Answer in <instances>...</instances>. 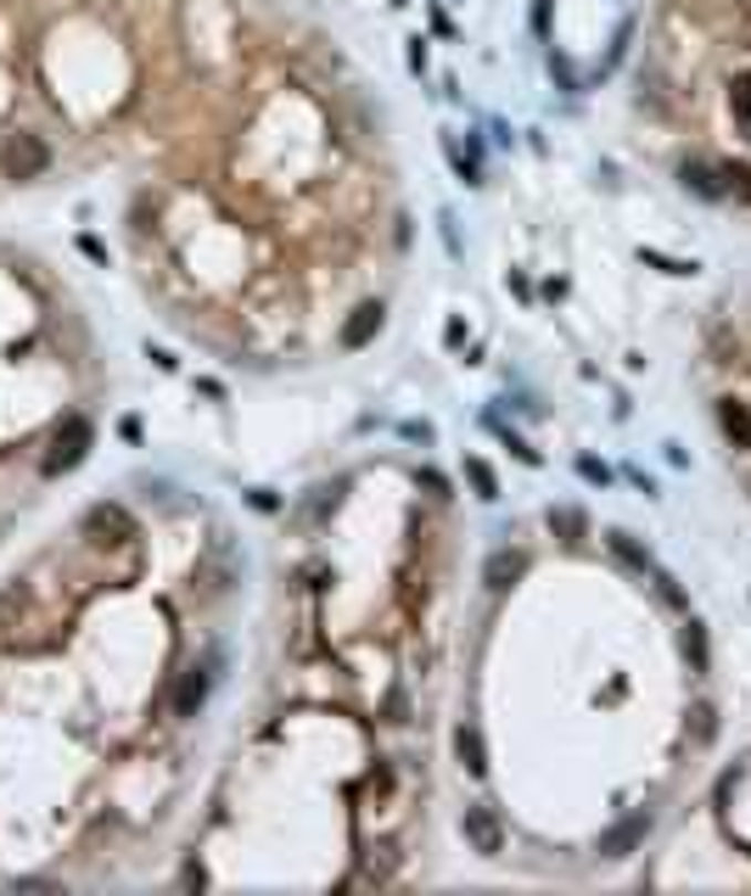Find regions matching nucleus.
Masks as SVG:
<instances>
[{
	"label": "nucleus",
	"instance_id": "obj_14",
	"mask_svg": "<svg viewBox=\"0 0 751 896\" xmlns=\"http://www.w3.org/2000/svg\"><path fill=\"white\" fill-rule=\"evenodd\" d=\"M690 717H696V723H690V740H696V746H707V740L718 734V723H712V706H696Z\"/></svg>",
	"mask_w": 751,
	"mask_h": 896
},
{
	"label": "nucleus",
	"instance_id": "obj_13",
	"mask_svg": "<svg viewBox=\"0 0 751 896\" xmlns=\"http://www.w3.org/2000/svg\"><path fill=\"white\" fill-rule=\"evenodd\" d=\"M679 174H685V186H696L701 197H723V186H718V179H712V168H701V163H685Z\"/></svg>",
	"mask_w": 751,
	"mask_h": 896
},
{
	"label": "nucleus",
	"instance_id": "obj_9",
	"mask_svg": "<svg viewBox=\"0 0 751 896\" xmlns=\"http://www.w3.org/2000/svg\"><path fill=\"white\" fill-rule=\"evenodd\" d=\"M376 331H382V303H365V309H354V320L343 325V347L354 353V347H365Z\"/></svg>",
	"mask_w": 751,
	"mask_h": 896
},
{
	"label": "nucleus",
	"instance_id": "obj_4",
	"mask_svg": "<svg viewBox=\"0 0 751 896\" xmlns=\"http://www.w3.org/2000/svg\"><path fill=\"white\" fill-rule=\"evenodd\" d=\"M85 532H96L102 544H129V538H135V521H129V510H118V504H96V510L85 515Z\"/></svg>",
	"mask_w": 751,
	"mask_h": 896
},
{
	"label": "nucleus",
	"instance_id": "obj_12",
	"mask_svg": "<svg viewBox=\"0 0 751 896\" xmlns=\"http://www.w3.org/2000/svg\"><path fill=\"white\" fill-rule=\"evenodd\" d=\"M466 477H471V488H477V499H499V482H493V471H488V460H466Z\"/></svg>",
	"mask_w": 751,
	"mask_h": 896
},
{
	"label": "nucleus",
	"instance_id": "obj_8",
	"mask_svg": "<svg viewBox=\"0 0 751 896\" xmlns=\"http://www.w3.org/2000/svg\"><path fill=\"white\" fill-rule=\"evenodd\" d=\"M202 700H208V673H202V667L180 673V689H175V717H197V711H202Z\"/></svg>",
	"mask_w": 751,
	"mask_h": 896
},
{
	"label": "nucleus",
	"instance_id": "obj_3",
	"mask_svg": "<svg viewBox=\"0 0 751 896\" xmlns=\"http://www.w3.org/2000/svg\"><path fill=\"white\" fill-rule=\"evenodd\" d=\"M460 830H466V841H471V852H482V857H493V852H505V830H499V819H493V806H466V819H460Z\"/></svg>",
	"mask_w": 751,
	"mask_h": 896
},
{
	"label": "nucleus",
	"instance_id": "obj_10",
	"mask_svg": "<svg viewBox=\"0 0 751 896\" xmlns=\"http://www.w3.org/2000/svg\"><path fill=\"white\" fill-rule=\"evenodd\" d=\"M455 757H460L466 773H482V768H488V762H482V734H477V729H460V734H455Z\"/></svg>",
	"mask_w": 751,
	"mask_h": 896
},
{
	"label": "nucleus",
	"instance_id": "obj_1",
	"mask_svg": "<svg viewBox=\"0 0 751 896\" xmlns=\"http://www.w3.org/2000/svg\"><path fill=\"white\" fill-rule=\"evenodd\" d=\"M85 448H91V420H85V415H67V420L56 426V437H51L45 471H51V477H56V471H73L79 460H85Z\"/></svg>",
	"mask_w": 751,
	"mask_h": 896
},
{
	"label": "nucleus",
	"instance_id": "obj_11",
	"mask_svg": "<svg viewBox=\"0 0 751 896\" xmlns=\"http://www.w3.org/2000/svg\"><path fill=\"white\" fill-rule=\"evenodd\" d=\"M550 527L566 538V544H577L583 532H590V521H583V510H550Z\"/></svg>",
	"mask_w": 751,
	"mask_h": 896
},
{
	"label": "nucleus",
	"instance_id": "obj_2",
	"mask_svg": "<svg viewBox=\"0 0 751 896\" xmlns=\"http://www.w3.org/2000/svg\"><path fill=\"white\" fill-rule=\"evenodd\" d=\"M0 163H7V174H12V179H40V174H45V163H51V152H45V140H40V135H12V140H7V152H0Z\"/></svg>",
	"mask_w": 751,
	"mask_h": 896
},
{
	"label": "nucleus",
	"instance_id": "obj_7",
	"mask_svg": "<svg viewBox=\"0 0 751 896\" xmlns=\"http://www.w3.org/2000/svg\"><path fill=\"white\" fill-rule=\"evenodd\" d=\"M517 577H522V555H517V550H493V555H488V566H482V583H488L493 594H505V588H511Z\"/></svg>",
	"mask_w": 751,
	"mask_h": 896
},
{
	"label": "nucleus",
	"instance_id": "obj_15",
	"mask_svg": "<svg viewBox=\"0 0 751 896\" xmlns=\"http://www.w3.org/2000/svg\"><path fill=\"white\" fill-rule=\"evenodd\" d=\"M685 650H690V661H696V673H707V634L690 622V634H685Z\"/></svg>",
	"mask_w": 751,
	"mask_h": 896
},
{
	"label": "nucleus",
	"instance_id": "obj_6",
	"mask_svg": "<svg viewBox=\"0 0 751 896\" xmlns=\"http://www.w3.org/2000/svg\"><path fill=\"white\" fill-rule=\"evenodd\" d=\"M718 426L734 448H751V409L740 398H718Z\"/></svg>",
	"mask_w": 751,
	"mask_h": 896
},
{
	"label": "nucleus",
	"instance_id": "obj_16",
	"mask_svg": "<svg viewBox=\"0 0 751 896\" xmlns=\"http://www.w3.org/2000/svg\"><path fill=\"white\" fill-rule=\"evenodd\" d=\"M729 107H734L740 118H751V79H734V84H729Z\"/></svg>",
	"mask_w": 751,
	"mask_h": 896
},
{
	"label": "nucleus",
	"instance_id": "obj_17",
	"mask_svg": "<svg viewBox=\"0 0 751 896\" xmlns=\"http://www.w3.org/2000/svg\"><path fill=\"white\" fill-rule=\"evenodd\" d=\"M421 488H427V493H438V499H444V493H449V482H444V477H438V471H421Z\"/></svg>",
	"mask_w": 751,
	"mask_h": 896
},
{
	"label": "nucleus",
	"instance_id": "obj_5",
	"mask_svg": "<svg viewBox=\"0 0 751 896\" xmlns=\"http://www.w3.org/2000/svg\"><path fill=\"white\" fill-rule=\"evenodd\" d=\"M650 824H656L650 813H628L617 830H606V835H601V857H628V852H634V846L650 835Z\"/></svg>",
	"mask_w": 751,
	"mask_h": 896
}]
</instances>
